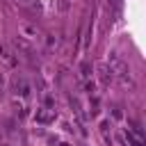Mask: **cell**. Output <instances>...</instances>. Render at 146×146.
I'll use <instances>...</instances> for the list:
<instances>
[{"label": "cell", "mask_w": 146, "mask_h": 146, "mask_svg": "<svg viewBox=\"0 0 146 146\" xmlns=\"http://www.w3.org/2000/svg\"><path fill=\"white\" fill-rule=\"evenodd\" d=\"M98 78H100L103 84H110L112 78H114V73H112V68H110L107 64H98Z\"/></svg>", "instance_id": "obj_1"}, {"label": "cell", "mask_w": 146, "mask_h": 146, "mask_svg": "<svg viewBox=\"0 0 146 146\" xmlns=\"http://www.w3.org/2000/svg\"><path fill=\"white\" fill-rule=\"evenodd\" d=\"M34 119H36L39 123H50V121H55V114H52V112H48V110H39Z\"/></svg>", "instance_id": "obj_2"}, {"label": "cell", "mask_w": 146, "mask_h": 146, "mask_svg": "<svg viewBox=\"0 0 146 146\" xmlns=\"http://www.w3.org/2000/svg\"><path fill=\"white\" fill-rule=\"evenodd\" d=\"M23 7H27L30 11H34V14H41V2L39 0H18Z\"/></svg>", "instance_id": "obj_3"}, {"label": "cell", "mask_w": 146, "mask_h": 146, "mask_svg": "<svg viewBox=\"0 0 146 146\" xmlns=\"http://www.w3.org/2000/svg\"><path fill=\"white\" fill-rule=\"evenodd\" d=\"M14 46H16L18 50H23V52H27V55L32 52V46H30V43H27V41H25L23 36H16V39H14Z\"/></svg>", "instance_id": "obj_4"}, {"label": "cell", "mask_w": 146, "mask_h": 146, "mask_svg": "<svg viewBox=\"0 0 146 146\" xmlns=\"http://www.w3.org/2000/svg\"><path fill=\"white\" fill-rule=\"evenodd\" d=\"M91 71H94L91 62H89V59H82V62H80V75H82V78H89Z\"/></svg>", "instance_id": "obj_5"}, {"label": "cell", "mask_w": 146, "mask_h": 146, "mask_svg": "<svg viewBox=\"0 0 146 146\" xmlns=\"http://www.w3.org/2000/svg\"><path fill=\"white\" fill-rule=\"evenodd\" d=\"M0 57H2V59H7V62H9V64H11V66H14V64H16V59H14V57H11V52H9V48H7V46H5V43H0Z\"/></svg>", "instance_id": "obj_6"}, {"label": "cell", "mask_w": 146, "mask_h": 146, "mask_svg": "<svg viewBox=\"0 0 146 146\" xmlns=\"http://www.w3.org/2000/svg\"><path fill=\"white\" fill-rule=\"evenodd\" d=\"M125 139H128V141H130L132 146H144V141H141V137H137V135H135V132H130V130L125 132Z\"/></svg>", "instance_id": "obj_7"}, {"label": "cell", "mask_w": 146, "mask_h": 146, "mask_svg": "<svg viewBox=\"0 0 146 146\" xmlns=\"http://www.w3.org/2000/svg\"><path fill=\"white\" fill-rule=\"evenodd\" d=\"M68 7H71V0H59L57 2V9L59 11H68Z\"/></svg>", "instance_id": "obj_8"}, {"label": "cell", "mask_w": 146, "mask_h": 146, "mask_svg": "<svg viewBox=\"0 0 146 146\" xmlns=\"http://www.w3.org/2000/svg\"><path fill=\"white\" fill-rule=\"evenodd\" d=\"M23 32H25L27 36H34V34H36V32H34V27H30V25H25V27H23Z\"/></svg>", "instance_id": "obj_9"}, {"label": "cell", "mask_w": 146, "mask_h": 146, "mask_svg": "<svg viewBox=\"0 0 146 146\" xmlns=\"http://www.w3.org/2000/svg\"><path fill=\"white\" fill-rule=\"evenodd\" d=\"M94 89H96V84H94V82H87V91H89V94H91V91H94Z\"/></svg>", "instance_id": "obj_10"}, {"label": "cell", "mask_w": 146, "mask_h": 146, "mask_svg": "<svg viewBox=\"0 0 146 146\" xmlns=\"http://www.w3.org/2000/svg\"><path fill=\"white\" fill-rule=\"evenodd\" d=\"M2 84H5V78L0 75V94H2Z\"/></svg>", "instance_id": "obj_11"}, {"label": "cell", "mask_w": 146, "mask_h": 146, "mask_svg": "<svg viewBox=\"0 0 146 146\" xmlns=\"http://www.w3.org/2000/svg\"><path fill=\"white\" fill-rule=\"evenodd\" d=\"M0 146H9V144H2V141H0Z\"/></svg>", "instance_id": "obj_12"}, {"label": "cell", "mask_w": 146, "mask_h": 146, "mask_svg": "<svg viewBox=\"0 0 146 146\" xmlns=\"http://www.w3.org/2000/svg\"><path fill=\"white\" fill-rule=\"evenodd\" d=\"M59 146H68V144H59Z\"/></svg>", "instance_id": "obj_13"}, {"label": "cell", "mask_w": 146, "mask_h": 146, "mask_svg": "<svg viewBox=\"0 0 146 146\" xmlns=\"http://www.w3.org/2000/svg\"><path fill=\"white\" fill-rule=\"evenodd\" d=\"M0 139H2V135H0Z\"/></svg>", "instance_id": "obj_14"}]
</instances>
